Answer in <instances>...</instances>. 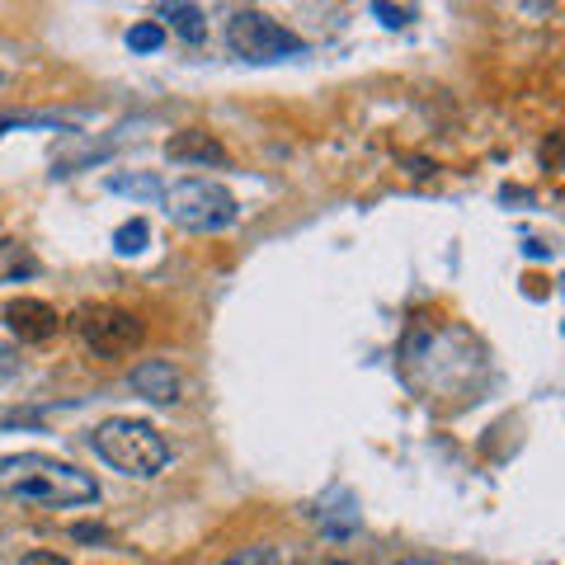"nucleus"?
<instances>
[{
    "mask_svg": "<svg viewBox=\"0 0 565 565\" xmlns=\"http://www.w3.org/2000/svg\"><path fill=\"white\" fill-rule=\"evenodd\" d=\"M0 494L20 504H39V509H76V504L99 500V486H95V476L66 467L57 457L14 452V457H0Z\"/></svg>",
    "mask_w": 565,
    "mask_h": 565,
    "instance_id": "nucleus-1",
    "label": "nucleus"
},
{
    "mask_svg": "<svg viewBox=\"0 0 565 565\" xmlns=\"http://www.w3.org/2000/svg\"><path fill=\"white\" fill-rule=\"evenodd\" d=\"M90 448L122 476H137V481H151L170 467V444L166 434L156 429L151 419H132V415H114L104 419L90 434Z\"/></svg>",
    "mask_w": 565,
    "mask_h": 565,
    "instance_id": "nucleus-2",
    "label": "nucleus"
},
{
    "mask_svg": "<svg viewBox=\"0 0 565 565\" xmlns=\"http://www.w3.org/2000/svg\"><path fill=\"white\" fill-rule=\"evenodd\" d=\"M226 47H232L241 62H288V57H302L307 52V43L297 39L288 24H278L274 14H264V10L226 14Z\"/></svg>",
    "mask_w": 565,
    "mask_h": 565,
    "instance_id": "nucleus-3",
    "label": "nucleus"
},
{
    "mask_svg": "<svg viewBox=\"0 0 565 565\" xmlns=\"http://www.w3.org/2000/svg\"><path fill=\"white\" fill-rule=\"evenodd\" d=\"M166 217L180 232H226L236 222V199L212 180H180L166 189Z\"/></svg>",
    "mask_w": 565,
    "mask_h": 565,
    "instance_id": "nucleus-4",
    "label": "nucleus"
},
{
    "mask_svg": "<svg viewBox=\"0 0 565 565\" xmlns=\"http://www.w3.org/2000/svg\"><path fill=\"white\" fill-rule=\"evenodd\" d=\"M76 334L99 353V359H122V353H132L141 340H147V326H141V316L128 307L85 302L76 311Z\"/></svg>",
    "mask_w": 565,
    "mask_h": 565,
    "instance_id": "nucleus-5",
    "label": "nucleus"
},
{
    "mask_svg": "<svg viewBox=\"0 0 565 565\" xmlns=\"http://www.w3.org/2000/svg\"><path fill=\"white\" fill-rule=\"evenodd\" d=\"M6 326L14 340L24 344H47L52 334L62 330V316L52 311L47 302H39V297H14V302L6 307Z\"/></svg>",
    "mask_w": 565,
    "mask_h": 565,
    "instance_id": "nucleus-6",
    "label": "nucleus"
},
{
    "mask_svg": "<svg viewBox=\"0 0 565 565\" xmlns=\"http://www.w3.org/2000/svg\"><path fill=\"white\" fill-rule=\"evenodd\" d=\"M128 386L137 396H147L151 405H180L184 396V377H180V367L166 363V359H147V363H137L132 373H128Z\"/></svg>",
    "mask_w": 565,
    "mask_h": 565,
    "instance_id": "nucleus-7",
    "label": "nucleus"
},
{
    "mask_svg": "<svg viewBox=\"0 0 565 565\" xmlns=\"http://www.w3.org/2000/svg\"><path fill=\"white\" fill-rule=\"evenodd\" d=\"M166 156L170 161H189V166H226V147L212 132H203V128H189V132H174L170 141H166Z\"/></svg>",
    "mask_w": 565,
    "mask_h": 565,
    "instance_id": "nucleus-8",
    "label": "nucleus"
},
{
    "mask_svg": "<svg viewBox=\"0 0 565 565\" xmlns=\"http://www.w3.org/2000/svg\"><path fill=\"white\" fill-rule=\"evenodd\" d=\"M161 20L180 33L184 43H203V33H207V14L199 6H156V24Z\"/></svg>",
    "mask_w": 565,
    "mask_h": 565,
    "instance_id": "nucleus-9",
    "label": "nucleus"
},
{
    "mask_svg": "<svg viewBox=\"0 0 565 565\" xmlns=\"http://www.w3.org/2000/svg\"><path fill=\"white\" fill-rule=\"evenodd\" d=\"M39 269V259H33L20 241H0V282L6 278H29Z\"/></svg>",
    "mask_w": 565,
    "mask_h": 565,
    "instance_id": "nucleus-10",
    "label": "nucleus"
},
{
    "mask_svg": "<svg viewBox=\"0 0 565 565\" xmlns=\"http://www.w3.org/2000/svg\"><path fill=\"white\" fill-rule=\"evenodd\" d=\"M147 241H151V226L141 217H132V222H122L114 232V250L118 255H141V245H147Z\"/></svg>",
    "mask_w": 565,
    "mask_h": 565,
    "instance_id": "nucleus-11",
    "label": "nucleus"
},
{
    "mask_svg": "<svg viewBox=\"0 0 565 565\" xmlns=\"http://www.w3.org/2000/svg\"><path fill=\"white\" fill-rule=\"evenodd\" d=\"M161 43H166V29L156 24V20L132 24V29H128V47H132V52H156Z\"/></svg>",
    "mask_w": 565,
    "mask_h": 565,
    "instance_id": "nucleus-12",
    "label": "nucleus"
},
{
    "mask_svg": "<svg viewBox=\"0 0 565 565\" xmlns=\"http://www.w3.org/2000/svg\"><path fill=\"white\" fill-rule=\"evenodd\" d=\"M373 20H382L386 29H405L415 20V10L411 6H386V0H373Z\"/></svg>",
    "mask_w": 565,
    "mask_h": 565,
    "instance_id": "nucleus-13",
    "label": "nucleus"
},
{
    "mask_svg": "<svg viewBox=\"0 0 565 565\" xmlns=\"http://www.w3.org/2000/svg\"><path fill=\"white\" fill-rule=\"evenodd\" d=\"M226 565H282V556L274 552V546H245V552L226 556Z\"/></svg>",
    "mask_w": 565,
    "mask_h": 565,
    "instance_id": "nucleus-14",
    "label": "nucleus"
},
{
    "mask_svg": "<svg viewBox=\"0 0 565 565\" xmlns=\"http://www.w3.org/2000/svg\"><path fill=\"white\" fill-rule=\"evenodd\" d=\"M109 189H114V193H161V184H156V180H141V184H132V180H109Z\"/></svg>",
    "mask_w": 565,
    "mask_h": 565,
    "instance_id": "nucleus-15",
    "label": "nucleus"
},
{
    "mask_svg": "<svg viewBox=\"0 0 565 565\" xmlns=\"http://www.w3.org/2000/svg\"><path fill=\"white\" fill-rule=\"evenodd\" d=\"M71 537H76V542H109V533L95 527V523H76V527H71Z\"/></svg>",
    "mask_w": 565,
    "mask_h": 565,
    "instance_id": "nucleus-16",
    "label": "nucleus"
},
{
    "mask_svg": "<svg viewBox=\"0 0 565 565\" xmlns=\"http://www.w3.org/2000/svg\"><path fill=\"white\" fill-rule=\"evenodd\" d=\"M556 156H561V132H552V137L542 141V166H546V170H556Z\"/></svg>",
    "mask_w": 565,
    "mask_h": 565,
    "instance_id": "nucleus-17",
    "label": "nucleus"
},
{
    "mask_svg": "<svg viewBox=\"0 0 565 565\" xmlns=\"http://www.w3.org/2000/svg\"><path fill=\"white\" fill-rule=\"evenodd\" d=\"M20 565H71L66 556H57V552H29Z\"/></svg>",
    "mask_w": 565,
    "mask_h": 565,
    "instance_id": "nucleus-18",
    "label": "nucleus"
},
{
    "mask_svg": "<svg viewBox=\"0 0 565 565\" xmlns=\"http://www.w3.org/2000/svg\"><path fill=\"white\" fill-rule=\"evenodd\" d=\"M401 565H438V561H424V556H411V561H401Z\"/></svg>",
    "mask_w": 565,
    "mask_h": 565,
    "instance_id": "nucleus-19",
    "label": "nucleus"
},
{
    "mask_svg": "<svg viewBox=\"0 0 565 565\" xmlns=\"http://www.w3.org/2000/svg\"><path fill=\"white\" fill-rule=\"evenodd\" d=\"M330 565H353V561H330Z\"/></svg>",
    "mask_w": 565,
    "mask_h": 565,
    "instance_id": "nucleus-20",
    "label": "nucleus"
},
{
    "mask_svg": "<svg viewBox=\"0 0 565 565\" xmlns=\"http://www.w3.org/2000/svg\"><path fill=\"white\" fill-rule=\"evenodd\" d=\"M6 128H10V122H0V132H6Z\"/></svg>",
    "mask_w": 565,
    "mask_h": 565,
    "instance_id": "nucleus-21",
    "label": "nucleus"
}]
</instances>
